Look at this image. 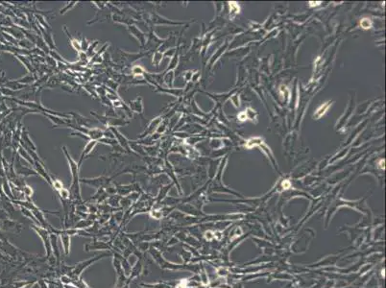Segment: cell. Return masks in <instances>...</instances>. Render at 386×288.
<instances>
[{"label": "cell", "mask_w": 386, "mask_h": 288, "mask_svg": "<svg viewBox=\"0 0 386 288\" xmlns=\"http://www.w3.org/2000/svg\"><path fill=\"white\" fill-rule=\"evenodd\" d=\"M107 256H112V251H110V252H108V253L101 254L99 255L91 257V259H87L85 261H81L79 263H77V264L74 265L73 270H72V272L68 276L70 278H79V277H81L82 273L85 271L86 269H88L90 265H92L93 263L97 262L100 259H104V257H107Z\"/></svg>", "instance_id": "obj_1"}, {"label": "cell", "mask_w": 386, "mask_h": 288, "mask_svg": "<svg viewBox=\"0 0 386 288\" xmlns=\"http://www.w3.org/2000/svg\"><path fill=\"white\" fill-rule=\"evenodd\" d=\"M120 173H117L112 177H108L105 175H102L99 177H95V178H90V179H85V178H80V183H85V185L93 186L96 189L98 188H106L108 186H110L112 183V181L114 179L115 177L119 176Z\"/></svg>", "instance_id": "obj_2"}, {"label": "cell", "mask_w": 386, "mask_h": 288, "mask_svg": "<svg viewBox=\"0 0 386 288\" xmlns=\"http://www.w3.org/2000/svg\"><path fill=\"white\" fill-rule=\"evenodd\" d=\"M31 228L37 232L39 234V236L41 238V240L43 242V246L45 248V255L46 259L50 257L53 255L52 252V247H51V240H50V231H48L47 229L43 228L41 226H37V225H32Z\"/></svg>", "instance_id": "obj_3"}, {"label": "cell", "mask_w": 386, "mask_h": 288, "mask_svg": "<svg viewBox=\"0 0 386 288\" xmlns=\"http://www.w3.org/2000/svg\"><path fill=\"white\" fill-rule=\"evenodd\" d=\"M164 40L160 39L158 36L156 35L153 26H149V31L147 33V40L146 44L144 46V51H149L151 53H154L160 48V46L162 44Z\"/></svg>", "instance_id": "obj_4"}, {"label": "cell", "mask_w": 386, "mask_h": 288, "mask_svg": "<svg viewBox=\"0 0 386 288\" xmlns=\"http://www.w3.org/2000/svg\"><path fill=\"white\" fill-rule=\"evenodd\" d=\"M107 128H109L110 129V130L112 132V134H113V136H114V138L116 139V141L118 142V144L122 147V148L127 152V154H129V155H136L134 152H133L132 150H131V147H130V140L126 137L124 134H122L121 133L119 132V130L117 128H115V127H107Z\"/></svg>", "instance_id": "obj_5"}, {"label": "cell", "mask_w": 386, "mask_h": 288, "mask_svg": "<svg viewBox=\"0 0 386 288\" xmlns=\"http://www.w3.org/2000/svg\"><path fill=\"white\" fill-rule=\"evenodd\" d=\"M128 106L132 113H136L140 116L143 124H145V118H144V106H143V99L141 96H136V99L129 101Z\"/></svg>", "instance_id": "obj_6"}, {"label": "cell", "mask_w": 386, "mask_h": 288, "mask_svg": "<svg viewBox=\"0 0 386 288\" xmlns=\"http://www.w3.org/2000/svg\"><path fill=\"white\" fill-rule=\"evenodd\" d=\"M162 118H164L162 116H157V117L153 118L148 123V125L145 126V129H144V131L140 134V136L137 137V139H142L144 137L150 136V134H153L156 132L157 128H158L159 125L162 122Z\"/></svg>", "instance_id": "obj_7"}, {"label": "cell", "mask_w": 386, "mask_h": 288, "mask_svg": "<svg viewBox=\"0 0 386 288\" xmlns=\"http://www.w3.org/2000/svg\"><path fill=\"white\" fill-rule=\"evenodd\" d=\"M127 30H128V32L134 36V38H136L138 40V42H140V48L143 49L144 46H145V44H146L147 34L144 33L143 31H141V30L138 28L136 24L127 26Z\"/></svg>", "instance_id": "obj_8"}, {"label": "cell", "mask_w": 386, "mask_h": 288, "mask_svg": "<svg viewBox=\"0 0 386 288\" xmlns=\"http://www.w3.org/2000/svg\"><path fill=\"white\" fill-rule=\"evenodd\" d=\"M67 114L70 116V118L75 122V124L82 126V127L90 128L92 126V124L96 123L95 121L89 120L88 118L85 117V116L81 115L80 113H78L76 112H69V113H67Z\"/></svg>", "instance_id": "obj_9"}, {"label": "cell", "mask_w": 386, "mask_h": 288, "mask_svg": "<svg viewBox=\"0 0 386 288\" xmlns=\"http://www.w3.org/2000/svg\"><path fill=\"white\" fill-rule=\"evenodd\" d=\"M92 250L112 251V247L110 242L99 241L98 239H95L94 241L85 245V251H87V252H89V251H92Z\"/></svg>", "instance_id": "obj_10"}, {"label": "cell", "mask_w": 386, "mask_h": 288, "mask_svg": "<svg viewBox=\"0 0 386 288\" xmlns=\"http://www.w3.org/2000/svg\"><path fill=\"white\" fill-rule=\"evenodd\" d=\"M143 260H144V259H138L137 261L135 263V265L132 266L131 274L129 275V277L127 278V280H126V283H131L132 280H134L137 277H140V276L144 272V263H143Z\"/></svg>", "instance_id": "obj_11"}, {"label": "cell", "mask_w": 386, "mask_h": 288, "mask_svg": "<svg viewBox=\"0 0 386 288\" xmlns=\"http://www.w3.org/2000/svg\"><path fill=\"white\" fill-rule=\"evenodd\" d=\"M33 167H34V170L36 171V172H37V174L39 176H40L44 181H46L50 186H52V182H51V178H50V173L48 172L47 169L45 168V164L44 163L35 161Z\"/></svg>", "instance_id": "obj_12"}, {"label": "cell", "mask_w": 386, "mask_h": 288, "mask_svg": "<svg viewBox=\"0 0 386 288\" xmlns=\"http://www.w3.org/2000/svg\"><path fill=\"white\" fill-rule=\"evenodd\" d=\"M43 113L44 116H46L47 118H49V120L53 123L54 128H68V120L69 119L63 118V117H60V116L45 113Z\"/></svg>", "instance_id": "obj_13"}, {"label": "cell", "mask_w": 386, "mask_h": 288, "mask_svg": "<svg viewBox=\"0 0 386 288\" xmlns=\"http://www.w3.org/2000/svg\"><path fill=\"white\" fill-rule=\"evenodd\" d=\"M111 17H112V21H113V22H115V23H119V24H124V25H126V26L134 25V24L136 22L135 19H133L132 17H130L129 16L125 15V14H123V13H122V14H120V15H117V14H112Z\"/></svg>", "instance_id": "obj_14"}, {"label": "cell", "mask_w": 386, "mask_h": 288, "mask_svg": "<svg viewBox=\"0 0 386 288\" xmlns=\"http://www.w3.org/2000/svg\"><path fill=\"white\" fill-rule=\"evenodd\" d=\"M97 144H98V141H96V140H88V143L85 146V148H84V150L82 152L81 156H80V160H79V161H78V164H79L80 167H81L82 163L84 162V160H86V158L91 154L92 151L94 150V148Z\"/></svg>", "instance_id": "obj_15"}, {"label": "cell", "mask_w": 386, "mask_h": 288, "mask_svg": "<svg viewBox=\"0 0 386 288\" xmlns=\"http://www.w3.org/2000/svg\"><path fill=\"white\" fill-rule=\"evenodd\" d=\"M40 34H43V36H41V38H43V40L45 41V43L48 46V48H49L50 50H56V44H55V42H54L52 31H48V30H45L40 26Z\"/></svg>", "instance_id": "obj_16"}, {"label": "cell", "mask_w": 386, "mask_h": 288, "mask_svg": "<svg viewBox=\"0 0 386 288\" xmlns=\"http://www.w3.org/2000/svg\"><path fill=\"white\" fill-rule=\"evenodd\" d=\"M20 142H21V146H26V147H28V148H30L31 150L37 152V150H38L37 149V146L35 145V143L33 142L32 138L30 137V134H29L28 131L25 130L24 128L22 129Z\"/></svg>", "instance_id": "obj_17"}, {"label": "cell", "mask_w": 386, "mask_h": 288, "mask_svg": "<svg viewBox=\"0 0 386 288\" xmlns=\"http://www.w3.org/2000/svg\"><path fill=\"white\" fill-rule=\"evenodd\" d=\"M16 173L19 174V175H20V176H24V177H28V176H39L37 174V172H36L34 169H31L30 167L23 166V165H21L20 162H19V158H17V160H16Z\"/></svg>", "instance_id": "obj_18"}, {"label": "cell", "mask_w": 386, "mask_h": 288, "mask_svg": "<svg viewBox=\"0 0 386 288\" xmlns=\"http://www.w3.org/2000/svg\"><path fill=\"white\" fill-rule=\"evenodd\" d=\"M64 33L66 34V36H67L68 40H70V44H71V46L73 47L78 53L81 52L80 40H77L76 38H74V36H72L70 35V33L68 32V30H67V27H66L65 25L64 26Z\"/></svg>", "instance_id": "obj_19"}, {"label": "cell", "mask_w": 386, "mask_h": 288, "mask_svg": "<svg viewBox=\"0 0 386 288\" xmlns=\"http://www.w3.org/2000/svg\"><path fill=\"white\" fill-rule=\"evenodd\" d=\"M94 224L93 221L88 219H80L72 228L77 229V230H88L89 229L90 227H92V225Z\"/></svg>", "instance_id": "obj_20"}, {"label": "cell", "mask_w": 386, "mask_h": 288, "mask_svg": "<svg viewBox=\"0 0 386 288\" xmlns=\"http://www.w3.org/2000/svg\"><path fill=\"white\" fill-rule=\"evenodd\" d=\"M144 151L147 157L150 158H156L159 154V144H154L151 146H143Z\"/></svg>", "instance_id": "obj_21"}, {"label": "cell", "mask_w": 386, "mask_h": 288, "mask_svg": "<svg viewBox=\"0 0 386 288\" xmlns=\"http://www.w3.org/2000/svg\"><path fill=\"white\" fill-rule=\"evenodd\" d=\"M17 153H19V156L20 157V158H22L23 160H25L29 164H32V165H34V161H33V158H31V156L29 155V153L23 148V147H21L20 145H19V149H17Z\"/></svg>", "instance_id": "obj_22"}, {"label": "cell", "mask_w": 386, "mask_h": 288, "mask_svg": "<svg viewBox=\"0 0 386 288\" xmlns=\"http://www.w3.org/2000/svg\"><path fill=\"white\" fill-rule=\"evenodd\" d=\"M121 198H122L121 196H119L118 194L111 195L110 197L108 198V200L106 201V204L111 206L112 207H118L119 206V202H120V200H121Z\"/></svg>", "instance_id": "obj_23"}, {"label": "cell", "mask_w": 386, "mask_h": 288, "mask_svg": "<svg viewBox=\"0 0 386 288\" xmlns=\"http://www.w3.org/2000/svg\"><path fill=\"white\" fill-rule=\"evenodd\" d=\"M98 44H99V40H94L92 43L89 44L88 50L86 51V54H87V56H88V58L89 60L94 56V55L96 54V52H97V46H98Z\"/></svg>", "instance_id": "obj_24"}, {"label": "cell", "mask_w": 386, "mask_h": 288, "mask_svg": "<svg viewBox=\"0 0 386 288\" xmlns=\"http://www.w3.org/2000/svg\"><path fill=\"white\" fill-rule=\"evenodd\" d=\"M48 55H49L50 58H52L53 60L57 61L58 63H61V64H66V65L69 64V63L67 62V61H66L65 59H64L58 52H56V50H49Z\"/></svg>", "instance_id": "obj_25"}, {"label": "cell", "mask_w": 386, "mask_h": 288, "mask_svg": "<svg viewBox=\"0 0 386 288\" xmlns=\"http://www.w3.org/2000/svg\"><path fill=\"white\" fill-rule=\"evenodd\" d=\"M164 53L162 52H160V51H155L154 53H153V56H152V64L153 65H155L156 67H158L159 65H160V64L161 63V61H162V59H164Z\"/></svg>", "instance_id": "obj_26"}, {"label": "cell", "mask_w": 386, "mask_h": 288, "mask_svg": "<svg viewBox=\"0 0 386 288\" xmlns=\"http://www.w3.org/2000/svg\"><path fill=\"white\" fill-rule=\"evenodd\" d=\"M16 81L20 84H22V85H28L29 84H33V83L36 82V77L34 76V74H32V73H29V74H27L26 76H24V77L19 79V80H16Z\"/></svg>", "instance_id": "obj_27"}, {"label": "cell", "mask_w": 386, "mask_h": 288, "mask_svg": "<svg viewBox=\"0 0 386 288\" xmlns=\"http://www.w3.org/2000/svg\"><path fill=\"white\" fill-rule=\"evenodd\" d=\"M148 213L151 217H152L153 219H156V220H160V219H162V217H164V213H162V211H161V208L152 207Z\"/></svg>", "instance_id": "obj_28"}, {"label": "cell", "mask_w": 386, "mask_h": 288, "mask_svg": "<svg viewBox=\"0 0 386 288\" xmlns=\"http://www.w3.org/2000/svg\"><path fill=\"white\" fill-rule=\"evenodd\" d=\"M131 73L133 76H143V74L145 73V69L141 65L136 64L131 67Z\"/></svg>", "instance_id": "obj_29"}, {"label": "cell", "mask_w": 386, "mask_h": 288, "mask_svg": "<svg viewBox=\"0 0 386 288\" xmlns=\"http://www.w3.org/2000/svg\"><path fill=\"white\" fill-rule=\"evenodd\" d=\"M50 178H51V182H52V187L55 189L56 191H60L61 190V189H63L64 188V183H63V182L61 181V180H59V179H56L55 177H53V175H51L50 174Z\"/></svg>", "instance_id": "obj_30"}, {"label": "cell", "mask_w": 386, "mask_h": 288, "mask_svg": "<svg viewBox=\"0 0 386 288\" xmlns=\"http://www.w3.org/2000/svg\"><path fill=\"white\" fill-rule=\"evenodd\" d=\"M137 286L143 288H167V285L164 283H138Z\"/></svg>", "instance_id": "obj_31"}, {"label": "cell", "mask_w": 386, "mask_h": 288, "mask_svg": "<svg viewBox=\"0 0 386 288\" xmlns=\"http://www.w3.org/2000/svg\"><path fill=\"white\" fill-rule=\"evenodd\" d=\"M136 247L137 248V250L140 251V252L145 253V252H148L149 251V249L151 247V242H145V241L138 242V243L136 244Z\"/></svg>", "instance_id": "obj_32"}, {"label": "cell", "mask_w": 386, "mask_h": 288, "mask_svg": "<svg viewBox=\"0 0 386 288\" xmlns=\"http://www.w3.org/2000/svg\"><path fill=\"white\" fill-rule=\"evenodd\" d=\"M17 57H19V59L22 62V64H25V67L27 68V70L29 71V72H31L32 74H35V70H34V68H33V66H32V64H31V63L29 62V60H28V58L27 57H25V56H20V55H17Z\"/></svg>", "instance_id": "obj_33"}, {"label": "cell", "mask_w": 386, "mask_h": 288, "mask_svg": "<svg viewBox=\"0 0 386 288\" xmlns=\"http://www.w3.org/2000/svg\"><path fill=\"white\" fill-rule=\"evenodd\" d=\"M112 218V214L111 213H102L98 216L97 222L99 225H105L106 223H108Z\"/></svg>", "instance_id": "obj_34"}, {"label": "cell", "mask_w": 386, "mask_h": 288, "mask_svg": "<svg viewBox=\"0 0 386 288\" xmlns=\"http://www.w3.org/2000/svg\"><path fill=\"white\" fill-rule=\"evenodd\" d=\"M133 206V202L128 199L127 197H122L121 200L119 202V206L122 208V210H126V208H129L130 206Z\"/></svg>", "instance_id": "obj_35"}, {"label": "cell", "mask_w": 386, "mask_h": 288, "mask_svg": "<svg viewBox=\"0 0 386 288\" xmlns=\"http://www.w3.org/2000/svg\"><path fill=\"white\" fill-rule=\"evenodd\" d=\"M60 198L63 201H70V191L67 188H63L59 191Z\"/></svg>", "instance_id": "obj_36"}, {"label": "cell", "mask_w": 386, "mask_h": 288, "mask_svg": "<svg viewBox=\"0 0 386 288\" xmlns=\"http://www.w3.org/2000/svg\"><path fill=\"white\" fill-rule=\"evenodd\" d=\"M22 193H23L24 196H25V197L32 198L33 195H34V190H33V188L30 186L25 185V186L22 187Z\"/></svg>", "instance_id": "obj_37"}, {"label": "cell", "mask_w": 386, "mask_h": 288, "mask_svg": "<svg viewBox=\"0 0 386 288\" xmlns=\"http://www.w3.org/2000/svg\"><path fill=\"white\" fill-rule=\"evenodd\" d=\"M90 44V42L87 40L86 36H81V40H80V45H81V51L86 52Z\"/></svg>", "instance_id": "obj_38"}, {"label": "cell", "mask_w": 386, "mask_h": 288, "mask_svg": "<svg viewBox=\"0 0 386 288\" xmlns=\"http://www.w3.org/2000/svg\"><path fill=\"white\" fill-rule=\"evenodd\" d=\"M164 83L166 84L167 85H169V87H172V85H173V72L172 71L167 72L166 74H164Z\"/></svg>", "instance_id": "obj_39"}, {"label": "cell", "mask_w": 386, "mask_h": 288, "mask_svg": "<svg viewBox=\"0 0 386 288\" xmlns=\"http://www.w3.org/2000/svg\"><path fill=\"white\" fill-rule=\"evenodd\" d=\"M77 4V2L76 1H70V2H67L66 3V5L64 6V7L63 8V9H61L60 10V14L61 15H64L66 12H68L69 10H71L73 7H75V5Z\"/></svg>", "instance_id": "obj_40"}, {"label": "cell", "mask_w": 386, "mask_h": 288, "mask_svg": "<svg viewBox=\"0 0 386 288\" xmlns=\"http://www.w3.org/2000/svg\"><path fill=\"white\" fill-rule=\"evenodd\" d=\"M19 44L21 46V47H23L24 49H25V50H31V48L33 47V43L31 41H30L29 40H19Z\"/></svg>", "instance_id": "obj_41"}, {"label": "cell", "mask_w": 386, "mask_h": 288, "mask_svg": "<svg viewBox=\"0 0 386 288\" xmlns=\"http://www.w3.org/2000/svg\"><path fill=\"white\" fill-rule=\"evenodd\" d=\"M107 85H108V88H110L113 91H117L119 84L116 83L114 80H107Z\"/></svg>", "instance_id": "obj_42"}, {"label": "cell", "mask_w": 386, "mask_h": 288, "mask_svg": "<svg viewBox=\"0 0 386 288\" xmlns=\"http://www.w3.org/2000/svg\"><path fill=\"white\" fill-rule=\"evenodd\" d=\"M60 281H61L64 285L71 284V278L68 275H61V277H60Z\"/></svg>", "instance_id": "obj_43"}, {"label": "cell", "mask_w": 386, "mask_h": 288, "mask_svg": "<svg viewBox=\"0 0 386 288\" xmlns=\"http://www.w3.org/2000/svg\"><path fill=\"white\" fill-rule=\"evenodd\" d=\"M79 58H80V61H81L83 64H87V63H88V61H89V59L88 58L86 52H83V51L79 52Z\"/></svg>", "instance_id": "obj_44"}, {"label": "cell", "mask_w": 386, "mask_h": 288, "mask_svg": "<svg viewBox=\"0 0 386 288\" xmlns=\"http://www.w3.org/2000/svg\"><path fill=\"white\" fill-rule=\"evenodd\" d=\"M165 130H166V125L164 123V122H161V123L159 125V127L157 128V130H156V132L155 133H157V134H162L164 132H165Z\"/></svg>", "instance_id": "obj_45"}, {"label": "cell", "mask_w": 386, "mask_h": 288, "mask_svg": "<svg viewBox=\"0 0 386 288\" xmlns=\"http://www.w3.org/2000/svg\"><path fill=\"white\" fill-rule=\"evenodd\" d=\"M103 137H107V138H114V136H113L112 132L109 128H106V130L104 131V134H103Z\"/></svg>", "instance_id": "obj_46"}, {"label": "cell", "mask_w": 386, "mask_h": 288, "mask_svg": "<svg viewBox=\"0 0 386 288\" xmlns=\"http://www.w3.org/2000/svg\"><path fill=\"white\" fill-rule=\"evenodd\" d=\"M361 26H362L363 28H365V29L370 28V26H371V22H370V20L368 19V18H364V19L361 20Z\"/></svg>", "instance_id": "obj_47"}, {"label": "cell", "mask_w": 386, "mask_h": 288, "mask_svg": "<svg viewBox=\"0 0 386 288\" xmlns=\"http://www.w3.org/2000/svg\"><path fill=\"white\" fill-rule=\"evenodd\" d=\"M38 283H39V286L40 288H49V286H48V284L46 283V280H44V279H40Z\"/></svg>", "instance_id": "obj_48"}, {"label": "cell", "mask_w": 386, "mask_h": 288, "mask_svg": "<svg viewBox=\"0 0 386 288\" xmlns=\"http://www.w3.org/2000/svg\"><path fill=\"white\" fill-rule=\"evenodd\" d=\"M88 288H90V287H89V286H88Z\"/></svg>", "instance_id": "obj_49"}]
</instances>
